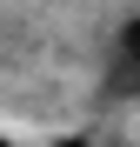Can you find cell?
Listing matches in <instances>:
<instances>
[{
  "label": "cell",
  "mask_w": 140,
  "mask_h": 147,
  "mask_svg": "<svg viewBox=\"0 0 140 147\" xmlns=\"http://www.w3.org/2000/svg\"><path fill=\"white\" fill-rule=\"evenodd\" d=\"M120 67H127L133 80H140V13H133L127 27H120Z\"/></svg>",
  "instance_id": "obj_1"
},
{
  "label": "cell",
  "mask_w": 140,
  "mask_h": 147,
  "mask_svg": "<svg viewBox=\"0 0 140 147\" xmlns=\"http://www.w3.org/2000/svg\"><path fill=\"white\" fill-rule=\"evenodd\" d=\"M54 147H93V140H80V134H67V140H54Z\"/></svg>",
  "instance_id": "obj_2"
},
{
  "label": "cell",
  "mask_w": 140,
  "mask_h": 147,
  "mask_svg": "<svg viewBox=\"0 0 140 147\" xmlns=\"http://www.w3.org/2000/svg\"><path fill=\"white\" fill-rule=\"evenodd\" d=\"M0 147H20V140H13V134H7V140H0Z\"/></svg>",
  "instance_id": "obj_3"
}]
</instances>
